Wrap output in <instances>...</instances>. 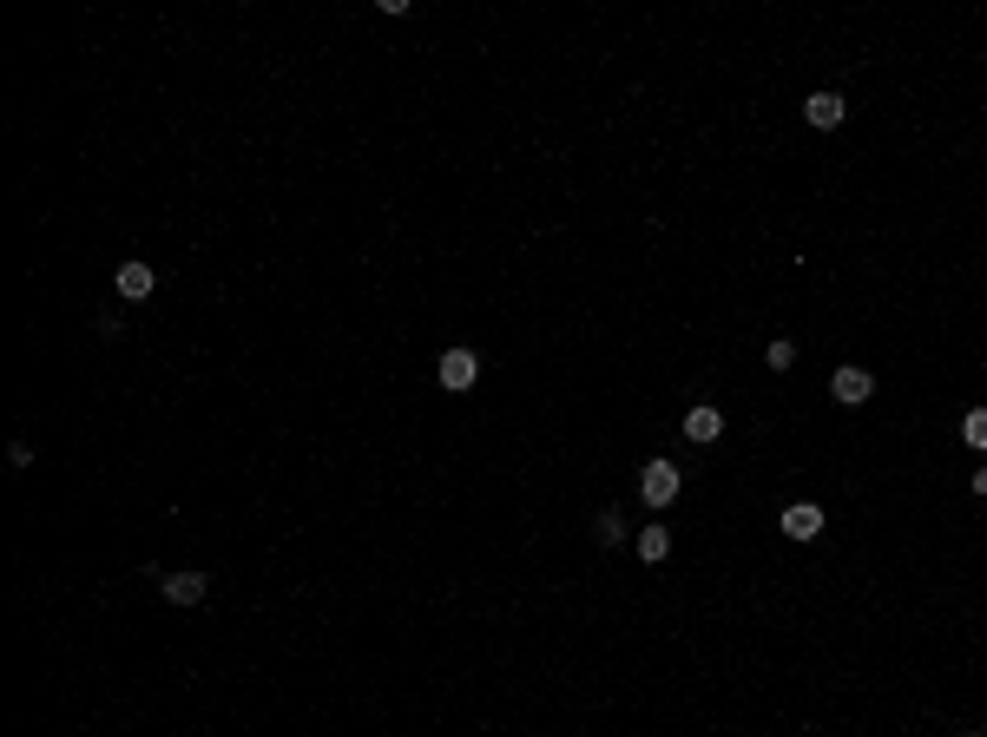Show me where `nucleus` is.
I'll return each mask as SVG.
<instances>
[{
    "label": "nucleus",
    "instance_id": "1",
    "mask_svg": "<svg viewBox=\"0 0 987 737\" xmlns=\"http://www.w3.org/2000/svg\"><path fill=\"white\" fill-rule=\"evenodd\" d=\"M678 487H685V474H678L672 461H645L639 468V501L652 507V514H665V507L678 501Z\"/></svg>",
    "mask_w": 987,
    "mask_h": 737
},
{
    "label": "nucleus",
    "instance_id": "2",
    "mask_svg": "<svg viewBox=\"0 0 987 737\" xmlns=\"http://www.w3.org/2000/svg\"><path fill=\"white\" fill-rule=\"evenodd\" d=\"M435 376H441V389H474V382H481V356H474V349H441L435 356Z\"/></svg>",
    "mask_w": 987,
    "mask_h": 737
},
{
    "label": "nucleus",
    "instance_id": "3",
    "mask_svg": "<svg viewBox=\"0 0 987 737\" xmlns=\"http://www.w3.org/2000/svg\"><path fill=\"white\" fill-rule=\"evenodd\" d=\"M830 389H836V402H843V408H856V402H869V395H876V376H869V369H856V362H843Z\"/></svg>",
    "mask_w": 987,
    "mask_h": 737
},
{
    "label": "nucleus",
    "instance_id": "4",
    "mask_svg": "<svg viewBox=\"0 0 987 737\" xmlns=\"http://www.w3.org/2000/svg\"><path fill=\"white\" fill-rule=\"evenodd\" d=\"M803 119H810L816 132H836L849 119V106H843V93H810L803 99Z\"/></svg>",
    "mask_w": 987,
    "mask_h": 737
},
{
    "label": "nucleus",
    "instance_id": "5",
    "mask_svg": "<svg viewBox=\"0 0 987 737\" xmlns=\"http://www.w3.org/2000/svg\"><path fill=\"white\" fill-rule=\"evenodd\" d=\"M158 586H165V599H172V606H204V593H211V580H204V573H158Z\"/></svg>",
    "mask_w": 987,
    "mask_h": 737
},
{
    "label": "nucleus",
    "instance_id": "6",
    "mask_svg": "<svg viewBox=\"0 0 987 737\" xmlns=\"http://www.w3.org/2000/svg\"><path fill=\"white\" fill-rule=\"evenodd\" d=\"M112 283H119V297H126V303H145L158 290V270L132 257V264H119V277H112Z\"/></svg>",
    "mask_w": 987,
    "mask_h": 737
},
{
    "label": "nucleus",
    "instance_id": "7",
    "mask_svg": "<svg viewBox=\"0 0 987 737\" xmlns=\"http://www.w3.org/2000/svg\"><path fill=\"white\" fill-rule=\"evenodd\" d=\"M685 435H691V441H698V448H711V441H718V435H724V408H711V402H698V408H691V415H685Z\"/></svg>",
    "mask_w": 987,
    "mask_h": 737
},
{
    "label": "nucleus",
    "instance_id": "8",
    "mask_svg": "<svg viewBox=\"0 0 987 737\" xmlns=\"http://www.w3.org/2000/svg\"><path fill=\"white\" fill-rule=\"evenodd\" d=\"M790 540H816L823 534V507H810V501H797V507H784V520H777Z\"/></svg>",
    "mask_w": 987,
    "mask_h": 737
},
{
    "label": "nucleus",
    "instance_id": "9",
    "mask_svg": "<svg viewBox=\"0 0 987 737\" xmlns=\"http://www.w3.org/2000/svg\"><path fill=\"white\" fill-rule=\"evenodd\" d=\"M665 553H672V527H645V534H639V560H665Z\"/></svg>",
    "mask_w": 987,
    "mask_h": 737
},
{
    "label": "nucleus",
    "instance_id": "10",
    "mask_svg": "<svg viewBox=\"0 0 987 737\" xmlns=\"http://www.w3.org/2000/svg\"><path fill=\"white\" fill-rule=\"evenodd\" d=\"M961 441L987 455V408H968V415H961Z\"/></svg>",
    "mask_w": 987,
    "mask_h": 737
},
{
    "label": "nucleus",
    "instance_id": "11",
    "mask_svg": "<svg viewBox=\"0 0 987 737\" xmlns=\"http://www.w3.org/2000/svg\"><path fill=\"white\" fill-rule=\"evenodd\" d=\"M619 534H626V520H619V514L606 507V514L593 520V540H599V547H619Z\"/></svg>",
    "mask_w": 987,
    "mask_h": 737
},
{
    "label": "nucleus",
    "instance_id": "12",
    "mask_svg": "<svg viewBox=\"0 0 987 737\" xmlns=\"http://www.w3.org/2000/svg\"><path fill=\"white\" fill-rule=\"evenodd\" d=\"M764 362H770V369H790V362H797V343H790V336H777V343L764 349Z\"/></svg>",
    "mask_w": 987,
    "mask_h": 737
},
{
    "label": "nucleus",
    "instance_id": "13",
    "mask_svg": "<svg viewBox=\"0 0 987 737\" xmlns=\"http://www.w3.org/2000/svg\"><path fill=\"white\" fill-rule=\"evenodd\" d=\"M968 487H974V494H981V501H987V468H981V474H974V481H968Z\"/></svg>",
    "mask_w": 987,
    "mask_h": 737
},
{
    "label": "nucleus",
    "instance_id": "14",
    "mask_svg": "<svg viewBox=\"0 0 987 737\" xmlns=\"http://www.w3.org/2000/svg\"><path fill=\"white\" fill-rule=\"evenodd\" d=\"M961 737H981V731H961Z\"/></svg>",
    "mask_w": 987,
    "mask_h": 737
}]
</instances>
